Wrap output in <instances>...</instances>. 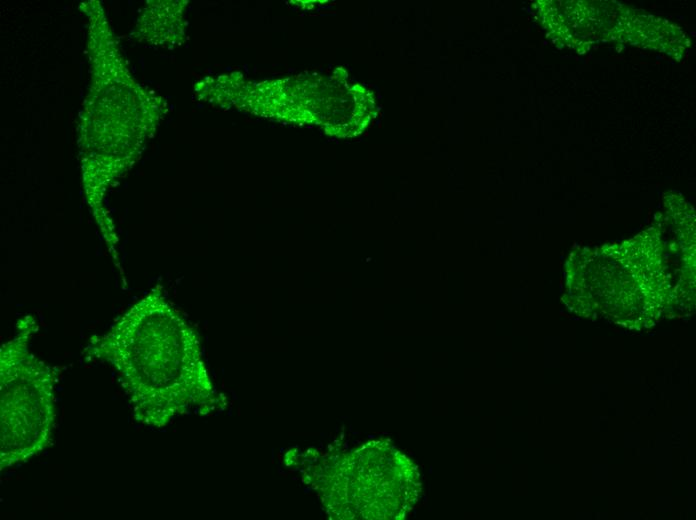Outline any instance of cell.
Masks as SVG:
<instances>
[{
  "label": "cell",
  "instance_id": "cell-1",
  "mask_svg": "<svg viewBox=\"0 0 696 520\" xmlns=\"http://www.w3.org/2000/svg\"><path fill=\"white\" fill-rule=\"evenodd\" d=\"M85 354L114 367L134 418L147 426L163 427L192 409L207 414L220 404L197 334L161 286L132 305L106 333L91 338Z\"/></svg>",
  "mask_w": 696,
  "mask_h": 520
},
{
  "label": "cell",
  "instance_id": "cell-2",
  "mask_svg": "<svg viewBox=\"0 0 696 520\" xmlns=\"http://www.w3.org/2000/svg\"><path fill=\"white\" fill-rule=\"evenodd\" d=\"M38 324L26 315L0 349V467L25 462L51 441L56 372L29 349Z\"/></svg>",
  "mask_w": 696,
  "mask_h": 520
},
{
  "label": "cell",
  "instance_id": "cell-3",
  "mask_svg": "<svg viewBox=\"0 0 696 520\" xmlns=\"http://www.w3.org/2000/svg\"><path fill=\"white\" fill-rule=\"evenodd\" d=\"M338 67L331 76L295 75L258 83L246 82L235 107L284 123L313 124L339 138L361 134L376 114L372 91L349 85Z\"/></svg>",
  "mask_w": 696,
  "mask_h": 520
}]
</instances>
